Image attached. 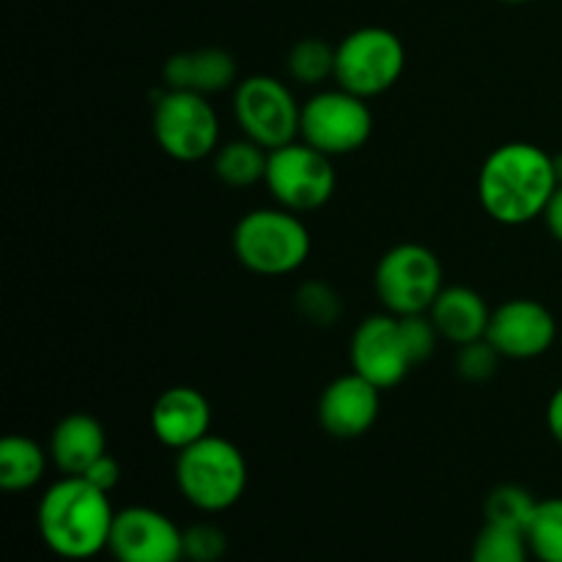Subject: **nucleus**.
I'll use <instances>...</instances> for the list:
<instances>
[{
  "label": "nucleus",
  "instance_id": "f257e3e1",
  "mask_svg": "<svg viewBox=\"0 0 562 562\" xmlns=\"http://www.w3.org/2000/svg\"><path fill=\"white\" fill-rule=\"evenodd\" d=\"M558 187L552 154L532 143H505L494 148L477 176L483 209L503 225H525L543 217Z\"/></svg>",
  "mask_w": 562,
  "mask_h": 562
},
{
  "label": "nucleus",
  "instance_id": "f03ea898",
  "mask_svg": "<svg viewBox=\"0 0 562 562\" xmlns=\"http://www.w3.org/2000/svg\"><path fill=\"white\" fill-rule=\"evenodd\" d=\"M115 510L110 494L86 477L66 475L44 492L36 510L38 536L60 560L82 562L97 558L110 543Z\"/></svg>",
  "mask_w": 562,
  "mask_h": 562
},
{
  "label": "nucleus",
  "instance_id": "7ed1b4c3",
  "mask_svg": "<svg viewBox=\"0 0 562 562\" xmlns=\"http://www.w3.org/2000/svg\"><path fill=\"white\" fill-rule=\"evenodd\" d=\"M176 486L192 508L223 514L234 508L247 488V461L234 442L203 437L176 456Z\"/></svg>",
  "mask_w": 562,
  "mask_h": 562
},
{
  "label": "nucleus",
  "instance_id": "20e7f679",
  "mask_svg": "<svg viewBox=\"0 0 562 562\" xmlns=\"http://www.w3.org/2000/svg\"><path fill=\"white\" fill-rule=\"evenodd\" d=\"M234 252L239 263L263 278L296 272L311 256V231L289 209H252L236 223Z\"/></svg>",
  "mask_w": 562,
  "mask_h": 562
},
{
  "label": "nucleus",
  "instance_id": "39448f33",
  "mask_svg": "<svg viewBox=\"0 0 562 562\" xmlns=\"http://www.w3.org/2000/svg\"><path fill=\"white\" fill-rule=\"evenodd\" d=\"M404 42L387 27H357L335 47L338 88L362 99L390 91L404 75Z\"/></svg>",
  "mask_w": 562,
  "mask_h": 562
},
{
  "label": "nucleus",
  "instance_id": "423d86ee",
  "mask_svg": "<svg viewBox=\"0 0 562 562\" xmlns=\"http://www.w3.org/2000/svg\"><path fill=\"white\" fill-rule=\"evenodd\" d=\"M373 285L384 311L393 316H417L431 311L445 289L442 261L428 247L406 241L387 250L379 261Z\"/></svg>",
  "mask_w": 562,
  "mask_h": 562
},
{
  "label": "nucleus",
  "instance_id": "0eeeda50",
  "mask_svg": "<svg viewBox=\"0 0 562 562\" xmlns=\"http://www.w3.org/2000/svg\"><path fill=\"white\" fill-rule=\"evenodd\" d=\"M234 115L245 137L267 151L289 146L300 135L302 108L278 77L252 75L236 82Z\"/></svg>",
  "mask_w": 562,
  "mask_h": 562
},
{
  "label": "nucleus",
  "instance_id": "6e6552de",
  "mask_svg": "<svg viewBox=\"0 0 562 562\" xmlns=\"http://www.w3.org/2000/svg\"><path fill=\"white\" fill-rule=\"evenodd\" d=\"M154 137L168 157L198 162L217 151L220 121L203 93L168 91L154 104Z\"/></svg>",
  "mask_w": 562,
  "mask_h": 562
},
{
  "label": "nucleus",
  "instance_id": "1a4fd4ad",
  "mask_svg": "<svg viewBox=\"0 0 562 562\" xmlns=\"http://www.w3.org/2000/svg\"><path fill=\"white\" fill-rule=\"evenodd\" d=\"M263 181H267L274 201L294 214L322 209L333 198L335 184H338L333 157L307 146L305 140H294L289 146L269 151Z\"/></svg>",
  "mask_w": 562,
  "mask_h": 562
},
{
  "label": "nucleus",
  "instance_id": "9d476101",
  "mask_svg": "<svg viewBox=\"0 0 562 562\" xmlns=\"http://www.w3.org/2000/svg\"><path fill=\"white\" fill-rule=\"evenodd\" d=\"M373 132V115L366 99L335 88L322 91L302 104L300 135L307 146L327 157H344L368 143Z\"/></svg>",
  "mask_w": 562,
  "mask_h": 562
},
{
  "label": "nucleus",
  "instance_id": "9b49d317",
  "mask_svg": "<svg viewBox=\"0 0 562 562\" xmlns=\"http://www.w3.org/2000/svg\"><path fill=\"white\" fill-rule=\"evenodd\" d=\"M181 536L184 530H179L162 510L132 505L115 510L108 549L115 562H181Z\"/></svg>",
  "mask_w": 562,
  "mask_h": 562
},
{
  "label": "nucleus",
  "instance_id": "f8f14e48",
  "mask_svg": "<svg viewBox=\"0 0 562 562\" xmlns=\"http://www.w3.org/2000/svg\"><path fill=\"white\" fill-rule=\"evenodd\" d=\"M351 368L379 390L398 387L415 368L406 349L401 318L393 313L368 316L351 335Z\"/></svg>",
  "mask_w": 562,
  "mask_h": 562
},
{
  "label": "nucleus",
  "instance_id": "ddd939ff",
  "mask_svg": "<svg viewBox=\"0 0 562 562\" xmlns=\"http://www.w3.org/2000/svg\"><path fill=\"white\" fill-rule=\"evenodd\" d=\"M486 338L508 360H532L552 349L558 322L541 302L510 300L492 311Z\"/></svg>",
  "mask_w": 562,
  "mask_h": 562
},
{
  "label": "nucleus",
  "instance_id": "4468645a",
  "mask_svg": "<svg viewBox=\"0 0 562 562\" xmlns=\"http://www.w3.org/2000/svg\"><path fill=\"white\" fill-rule=\"evenodd\" d=\"M382 390L360 373H346L329 382L318 398V423L335 439H357L371 431L379 417Z\"/></svg>",
  "mask_w": 562,
  "mask_h": 562
},
{
  "label": "nucleus",
  "instance_id": "2eb2a0df",
  "mask_svg": "<svg viewBox=\"0 0 562 562\" xmlns=\"http://www.w3.org/2000/svg\"><path fill=\"white\" fill-rule=\"evenodd\" d=\"M209 428H212V406L201 390L170 387L154 401L151 431L165 448L179 453L209 437Z\"/></svg>",
  "mask_w": 562,
  "mask_h": 562
},
{
  "label": "nucleus",
  "instance_id": "dca6fc26",
  "mask_svg": "<svg viewBox=\"0 0 562 562\" xmlns=\"http://www.w3.org/2000/svg\"><path fill=\"white\" fill-rule=\"evenodd\" d=\"M165 86L173 91L192 93H217L236 82V60L234 55L220 47H201L176 53L165 60Z\"/></svg>",
  "mask_w": 562,
  "mask_h": 562
},
{
  "label": "nucleus",
  "instance_id": "f3484780",
  "mask_svg": "<svg viewBox=\"0 0 562 562\" xmlns=\"http://www.w3.org/2000/svg\"><path fill=\"white\" fill-rule=\"evenodd\" d=\"M428 318L437 327L439 338L464 346L472 344V340L486 338L492 311H488L486 300L477 291L467 289V285H450L434 300Z\"/></svg>",
  "mask_w": 562,
  "mask_h": 562
},
{
  "label": "nucleus",
  "instance_id": "a211bd4d",
  "mask_svg": "<svg viewBox=\"0 0 562 562\" xmlns=\"http://www.w3.org/2000/svg\"><path fill=\"white\" fill-rule=\"evenodd\" d=\"M108 453V437L97 417L69 415L49 437V456L64 475H82L97 459Z\"/></svg>",
  "mask_w": 562,
  "mask_h": 562
},
{
  "label": "nucleus",
  "instance_id": "6ab92c4d",
  "mask_svg": "<svg viewBox=\"0 0 562 562\" xmlns=\"http://www.w3.org/2000/svg\"><path fill=\"white\" fill-rule=\"evenodd\" d=\"M47 470V456L31 437H5L0 442V486L5 492H27Z\"/></svg>",
  "mask_w": 562,
  "mask_h": 562
},
{
  "label": "nucleus",
  "instance_id": "aec40b11",
  "mask_svg": "<svg viewBox=\"0 0 562 562\" xmlns=\"http://www.w3.org/2000/svg\"><path fill=\"white\" fill-rule=\"evenodd\" d=\"M267 162L269 151L261 148L258 143H252L250 137L245 140L225 143L214 151V173L223 184L236 187V190H245V187L258 184L267 176Z\"/></svg>",
  "mask_w": 562,
  "mask_h": 562
},
{
  "label": "nucleus",
  "instance_id": "412c9836",
  "mask_svg": "<svg viewBox=\"0 0 562 562\" xmlns=\"http://www.w3.org/2000/svg\"><path fill=\"white\" fill-rule=\"evenodd\" d=\"M538 510V499L532 497L527 488L514 486V483H505L497 486L486 497L483 505V514H486V525L497 527H510V530H519L527 536V527H530L532 516Z\"/></svg>",
  "mask_w": 562,
  "mask_h": 562
},
{
  "label": "nucleus",
  "instance_id": "4be33fe9",
  "mask_svg": "<svg viewBox=\"0 0 562 562\" xmlns=\"http://www.w3.org/2000/svg\"><path fill=\"white\" fill-rule=\"evenodd\" d=\"M527 543L538 562H562V497L538 503L527 527Z\"/></svg>",
  "mask_w": 562,
  "mask_h": 562
},
{
  "label": "nucleus",
  "instance_id": "5701e85b",
  "mask_svg": "<svg viewBox=\"0 0 562 562\" xmlns=\"http://www.w3.org/2000/svg\"><path fill=\"white\" fill-rule=\"evenodd\" d=\"M289 75L302 86H322L335 77V47L324 38H302L289 53Z\"/></svg>",
  "mask_w": 562,
  "mask_h": 562
},
{
  "label": "nucleus",
  "instance_id": "b1692460",
  "mask_svg": "<svg viewBox=\"0 0 562 562\" xmlns=\"http://www.w3.org/2000/svg\"><path fill=\"white\" fill-rule=\"evenodd\" d=\"M530 554L525 532L510 530V527L483 525L475 543H472L470 562H527Z\"/></svg>",
  "mask_w": 562,
  "mask_h": 562
},
{
  "label": "nucleus",
  "instance_id": "393cba45",
  "mask_svg": "<svg viewBox=\"0 0 562 562\" xmlns=\"http://www.w3.org/2000/svg\"><path fill=\"white\" fill-rule=\"evenodd\" d=\"M181 549H184L187 562H220L228 552V538L217 525L198 521L187 527L181 536Z\"/></svg>",
  "mask_w": 562,
  "mask_h": 562
},
{
  "label": "nucleus",
  "instance_id": "a878e982",
  "mask_svg": "<svg viewBox=\"0 0 562 562\" xmlns=\"http://www.w3.org/2000/svg\"><path fill=\"white\" fill-rule=\"evenodd\" d=\"M499 360H503V355L488 344V338H481L459 346V351H456V371L467 382H488L497 373Z\"/></svg>",
  "mask_w": 562,
  "mask_h": 562
},
{
  "label": "nucleus",
  "instance_id": "bb28decb",
  "mask_svg": "<svg viewBox=\"0 0 562 562\" xmlns=\"http://www.w3.org/2000/svg\"><path fill=\"white\" fill-rule=\"evenodd\" d=\"M296 307H300L307 322L318 324V327H327V324L333 327L340 316L338 294L327 283H318V280L302 285L300 294H296Z\"/></svg>",
  "mask_w": 562,
  "mask_h": 562
},
{
  "label": "nucleus",
  "instance_id": "cd10ccee",
  "mask_svg": "<svg viewBox=\"0 0 562 562\" xmlns=\"http://www.w3.org/2000/svg\"><path fill=\"white\" fill-rule=\"evenodd\" d=\"M401 318V333H404L406 349H409V357L415 366H423L428 357L437 349V327L428 318V313H417V316H398Z\"/></svg>",
  "mask_w": 562,
  "mask_h": 562
},
{
  "label": "nucleus",
  "instance_id": "c85d7f7f",
  "mask_svg": "<svg viewBox=\"0 0 562 562\" xmlns=\"http://www.w3.org/2000/svg\"><path fill=\"white\" fill-rule=\"evenodd\" d=\"M77 477H86L88 483H93V486L102 488V492L110 494L115 486H119V481H121V467H119V461L113 459V456L104 453L102 459L93 461V464L88 467V470L82 472V475H77Z\"/></svg>",
  "mask_w": 562,
  "mask_h": 562
},
{
  "label": "nucleus",
  "instance_id": "c756f323",
  "mask_svg": "<svg viewBox=\"0 0 562 562\" xmlns=\"http://www.w3.org/2000/svg\"><path fill=\"white\" fill-rule=\"evenodd\" d=\"M543 220H547V228L552 231L554 239L562 245V184L554 190L552 201H549L547 212H543Z\"/></svg>",
  "mask_w": 562,
  "mask_h": 562
},
{
  "label": "nucleus",
  "instance_id": "7c9ffc66",
  "mask_svg": "<svg viewBox=\"0 0 562 562\" xmlns=\"http://www.w3.org/2000/svg\"><path fill=\"white\" fill-rule=\"evenodd\" d=\"M547 423H549V431H552V437L562 445V387L554 390V395L549 398Z\"/></svg>",
  "mask_w": 562,
  "mask_h": 562
},
{
  "label": "nucleus",
  "instance_id": "2f4dec72",
  "mask_svg": "<svg viewBox=\"0 0 562 562\" xmlns=\"http://www.w3.org/2000/svg\"><path fill=\"white\" fill-rule=\"evenodd\" d=\"M554 162V176H558V184H562V154H552Z\"/></svg>",
  "mask_w": 562,
  "mask_h": 562
},
{
  "label": "nucleus",
  "instance_id": "473e14b6",
  "mask_svg": "<svg viewBox=\"0 0 562 562\" xmlns=\"http://www.w3.org/2000/svg\"><path fill=\"white\" fill-rule=\"evenodd\" d=\"M499 3H514V5H519V3H530V0H499Z\"/></svg>",
  "mask_w": 562,
  "mask_h": 562
}]
</instances>
